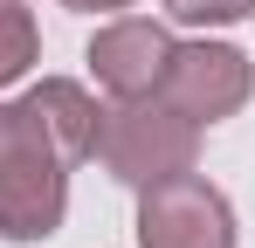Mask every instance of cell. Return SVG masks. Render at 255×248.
Instances as JSON below:
<instances>
[{"label":"cell","instance_id":"6da1fadb","mask_svg":"<svg viewBox=\"0 0 255 248\" xmlns=\"http://www.w3.org/2000/svg\"><path fill=\"white\" fill-rule=\"evenodd\" d=\"M69 172H76V159L28 111V97L0 104V235L7 242H48L62 228Z\"/></svg>","mask_w":255,"mask_h":248},{"label":"cell","instance_id":"3957f363","mask_svg":"<svg viewBox=\"0 0 255 248\" xmlns=\"http://www.w3.org/2000/svg\"><path fill=\"white\" fill-rule=\"evenodd\" d=\"M138 248H235V207L207 172L138 186Z\"/></svg>","mask_w":255,"mask_h":248},{"label":"cell","instance_id":"ba28073f","mask_svg":"<svg viewBox=\"0 0 255 248\" xmlns=\"http://www.w3.org/2000/svg\"><path fill=\"white\" fill-rule=\"evenodd\" d=\"M166 14L179 28H235L249 21V0H166Z\"/></svg>","mask_w":255,"mask_h":248},{"label":"cell","instance_id":"9c48e42d","mask_svg":"<svg viewBox=\"0 0 255 248\" xmlns=\"http://www.w3.org/2000/svg\"><path fill=\"white\" fill-rule=\"evenodd\" d=\"M62 7H76V14H125V7H138V0H62Z\"/></svg>","mask_w":255,"mask_h":248},{"label":"cell","instance_id":"8992f818","mask_svg":"<svg viewBox=\"0 0 255 248\" xmlns=\"http://www.w3.org/2000/svg\"><path fill=\"white\" fill-rule=\"evenodd\" d=\"M28 97V111L55 131V145L69 152V159L83 165V159H97V131H104V104L90 97L76 76H42V83H28L21 90Z\"/></svg>","mask_w":255,"mask_h":248},{"label":"cell","instance_id":"277c9868","mask_svg":"<svg viewBox=\"0 0 255 248\" xmlns=\"http://www.w3.org/2000/svg\"><path fill=\"white\" fill-rule=\"evenodd\" d=\"M152 97H166L172 111L193 118V124H221L255 97V62L235 41H207V35L172 41V62H166V76H159Z\"/></svg>","mask_w":255,"mask_h":248},{"label":"cell","instance_id":"7a4b0ae2","mask_svg":"<svg viewBox=\"0 0 255 248\" xmlns=\"http://www.w3.org/2000/svg\"><path fill=\"white\" fill-rule=\"evenodd\" d=\"M97 159L118 186H159L172 172H193L200 165V124L179 118L166 97H118L104 111L97 131Z\"/></svg>","mask_w":255,"mask_h":248},{"label":"cell","instance_id":"30bf717a","mask_svg":"<svg viewBox=\"0 0 255 248\" xmlns=\"http://www.w3.org/2000/svg\"><path fill=\"white\" fill-rule=\"evenodd\" d=\"M249 21H255V0H249Z\"/></svg>","mask_w":255,"mask_h":248},{"label":"cell","instance_id":"5b68a950","mask_svg":"<svg viewBox=\"0 0 255 248\" xmlns=\"http://www.w3.org/2000/svg\"><path fill=\"white\" fill-rule=\"evenodd\" d=\"M172 28L166 21H145V14H118V21H104L97 35H90V76L104 83L111 97H152L159 76H166L172 62Z\"/></svg>","mask_w":255,"mask_h":248},{"label":"cell","instance_id":"52a82bcc","mask_svg":"<svg viewBox=\"0 0 255 248\" xmlns=\"http://www.w3.org/2000/svg\"><path fill=\"white\" fill-rule=\"evenodd\" d=\"M42 62V28H35V7L28 0H0V90L21 83Z\"/></svg>","mask_w":255,"mask_h":248}]
</instances>
